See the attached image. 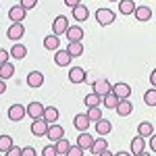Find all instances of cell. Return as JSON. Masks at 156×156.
<instances>
[{
  "mask_svg": "<svg viewBox=\"0 0 156 156\" xmlns=\"http://www.w3.org/2000/svg\"><path fill=\"white\" fill-rule=\"evenodd\" d=\"M115 19H117V12L110 11V9H98L96 11V21H98V25H102V27L112 25Z\"/></svg>",
  "mask_w": 156,
  "mask_h": 156,
  "instance_id": "6da1fadb",
  "label": "cell"
},
{
  "mask_svg": "<svg viewBox=\"0 0 156 156\" xmlns=\"http://www.w3.org/2000/svg\"><path fill=\"white\" fill-rule=\"evenodd\" d=\"M25 115H27V106H23V104H12V106L9 108V112H6V117H9L12 123L23 121Z\"/></svg>",
  "mask_w": 156,
  "mask_h": 156,
  "instance_id": "7a4b0ae2",
  "label": "cell"
},
{
  "mask_svg": "<svg viewBox=\"0 0 156 156\" xmlns=\"http://www.w3.org/2000/svg\"><path fill=\"white\" fill-rule=\"evenodd\" d=\"M67 29H69V19L65 15H58L52 21V34L54 36H60V34H67Z\"/></svg>",
  "mask_w": 156,
  "mask_h": 156,
  "instance_id": "3957f363",
  "label": "cell"
},
{
  "mask_svg": "<svg viewBox=\"0 0 156 156\" xmlns=\"http://www.w3.org/2000/svg\"><path fill=\"white\" fill-rule=\"evenodd\" d=\"M115 96L119 98V100H129V96H131V85L129 83H115L112 85V90H110Z\"/></svg>",
  "mask_w": 156,
  "mask_h": 156,
  "instance_id": "277c9868",
  "label": "cell"
},
{
  "mask_svg": "<svg viewBox=\"0 0 156 156\" xmlns=\"http://www.w3.org/2000/svg\"><path fill=\"white\" fill-rule=\"evenodd\" d=\"M25 36V27L23 23H12L9 29H6V37L11 40V42H19L21 37Z\"/></svg>",
  "mask_w": 156,
  "mask_h": 156,
  "instance_id": "5b68a950",
  "label": "cell"
},
{
  "mask_svg": "<svg viewBox=\"0 0 156 156\" xmlns=\"http://www.w3.org/2000/svg\"><path fill=\"white\" fill-rule=\"evenodd\" d=\"M27 17V11H25L21 4H15L9 9V19H11L12 23H23V19Z\"/></svg>",
  "mask_w": 156,
  "mask_h": 156,
  "instance_id": "8992f818",
  "label": "cell"
},
{
  "mask_svg": "<svg viewBox=\"0 0 156 156\" xmlns=\"http://www.w3.org/2000/svg\"><path fill=\"white\" fill-rule=\"evenodd\" d=\"M48 123H46V119L42 117V119H34V123H31V133L36 135V137H42V135H46L48 133Z\"/></svg>",
  "mask_w": 156,
  "mask_h": 156,
  "instance_id": "52a82bcc",
  "label": "cell"
},
{
  "mask_svg": "<svg viewBox=\"0 0 156 156\" xmlns=\"http://www.w3.org/2000/svg\"><path fill=\"white\" fill-rule=\"evenodd\" d=\"M69 81H71V83H83V81H87V73H85V69H81V67H73V69H69Z\"/></svg>",
  "mask_w": 156,
  "mask_h": 156,
  "instance_id": "ba28073f",
  "label": "cell"
},
{
  "mask_svg": "<svg viewBox=\"0 0 156 156\" xmlns=\"http://www.w3.org/2000/svg\"><path fill=\"white\" fill-rule=\"evenodd\" d=\"M46 137H48L52 144H56L58 140H62V137H65V129L60 127L58 123H52V125L48 127V133H46Z\"/></svg>",
  "mask_w": 156,
  "mask_h": 156,
  "instance_id": "9c48e42d",
  "label": "cell"
},
{
  "mask_svg": "<svg viewBox=\"0 0 156 156\" xmlns=\"http://www.w3.org/2000/svg\"><path fill=\"white\" fill-rule=\"evenodd\" d=\"M94 94H98V96H106V94H110V90H112V85H110V81L108 79H96L94 81Z\"/></svg>",
  "mask_w": 156,
  "mask_h": 156,
  "instance_id": "30bf717a",
  "label": "cell"
},
{
  "mask_svg": "<svg viewBox=\"0 0 156 156\" xmlns=\"http://www.w3.org/2000/svg\"><path fill=\"white\" fill-rule=\"evenodd\" d=\"M44 110H46V106H44L42 102H29V104H27V117H31V119H42V117H44Z\"/></svg>",
  "mask_w": 156,
  "mask_h": 156,
  "instance_id": "8fae6325",
  "label": "cell"
},
{
  "mask_svg": "<svg viewBox=\"0 0 156 156\" xmlns=\"http://www.w3.org/2000/svg\"><path fill=\"white\" fill-rule=\"evenodd\" d=\"M90 117H87V112H79V115H75L73 117V125H75V129H79V131H87L90 129Z\"/></svg>",
  "mask_w": 156,
  "mask_h": 156,
  "instance_id": "7c38bea8",
  "label": "cell"
},
{
  "mask_svg": "<svg viewBox=\"0 0 156 156\" xmlns=\"http://www.w3.org/2000/svg\"><path fill=\"white\" fill-rule=\"evenodd\" d=\"M54 62H56L58 67H67V65L73 62V56L67 52V48L65 50H56V52H54Z\"/></svg>",
  "mask_w": 156,
  "mask_h": 156,
  "instance_id": "4fadbf2b",
  "label": "cell"
},
{
  "mask_svg": "<svg viewBox=\"0 0 156 156\" xmlns=\"http://www.w3.org/2000/svg\"><path fill=\"white\" fill-rule=\"evenodd\" d=\"M65 36H67L69 42H81V40H83V29H81L79 25H73V27L69 25V29H67Z\"/></svg>",
  "mask_w": 156,
  "mask_h": 156,
  "instance_id": "5bb4252c",
  "label": "cell"
},
{
  "mask_svg": "<svg viewBox=\"0 0 156 156\" xmlns=\"http://www.w3.org/2000/svg\"><path fill=\"white\" fill-rule=\"evenodd\" d=\"M9 52H11V58H15V60H23L27 56V48H25L23 44H19V42H15Z\"/></svg>",
  "mask_w": 156,
  "mask_h": 156,
  "instance_id": "9a60e30c",
  "label": "cell"
},
{
  "mask_svg": "<svg viewBox=\"0 0 156 156\" xmlns=\"http://www.w3.org/2000/svg\"><path fill=\"white\" fill-rule=\"evenodd\" d=\"M27 85L34 87V90H36V87H42V85H44V75L40 71H31L27 75Z\"/></svg>",
  "mask_w": 156,
  "mask_h": 156,
  "instance_id": "2e32d148",
  "label": "cell"
},
{
  "mask_svg": "<svg viewBox=\"0 0 156 156\" xmlns=\"http://www.w3.org/2000/svg\"><path fill=\"white\" fill-rule=\"evenodd\" d=\"M146 148V137H142V135H135L131 140V154L133 156H140L142 152H144Z\"/></svg>",
  "mask_w": 156,
  "mask_h": 156,
  "instance_id": "e0dca14e",
  "label": "cell"
},
{
  "mask_svg": "<svg viewBox=\"0 0 156 156\" xmlns=\"http://www.w3.org/2000/svg\"><path fill=\"white\" fill-rule=\"evenodd\" d=\"M133 15H135V19H137L140 23H146V21L152 19V9H150V6H137Z\"/></svg>",
  "mask_w": 156,
  "mask_h": 156,
  "instance_id": "ac0fdd59",
  "label": "cell"
},
{
  "mask_svg": "<svg viewBox=\"0 0 156 156\" xmlns=\"http://www.w3.org/2000/svg\"><path fill=\"white\" fill-rule=\"evenodd\" d=\"M77 146L83 148V150H92V146H94V137H92L87 131H81V133H79V137H77Z\"/></svg>",
  "mask_w": 156,
  "mask_h": 156,
  "instance_id": "d6986e66",
  "label": "cell"
},
{
  "mask_svg": "<svg viewBox=\"0 0 156 156\" xmlns=\"http://www.w3.org/2000/svg\"><path fill=\"white\" fill-rule=\"evenodd\" d=\"M117 115L119 117H129L131 115V110H133V104L129 102V100H119V104H117Z\"/></svg>",
  "mask_w": 156,
  "mask_h": 156,
  "instance_id": "ffe728a7",
  "label": "cell"
},
{
  "mask_svg": "<svg viewBox=\"0 0 156 156\" xmlns=\"http://www.w3.org/2000/svg\"><path fill=\"white\" fill-rule=\"evenodd\" d=\"M119 4V12H123V15H133L135 12V0H119L117 2Z\"/></svg>",
  "mask_w": 156,
  "mask_h": 156,
  "instance_id": "44dd1931",
  "label": "cell"
},
{
  "mask_svg": "<svg viewBox=\"0 0 156 156\" xmlns=\"http://www.w3.org/2000/svg\"><path fill=\"white\" fill-rule=\"evenodd\" d=\"M73 19L75 21H87L90 19V11H87V6H83V4H79V6H75L73 9Z\"/></svg>",
  "mask_w": 156,
  "mask_h": 156,
  "instance_id": "7402d4cb",
  "label": "cell"
},
{
  "mask_svg": "<svg viewBox=\"0 0 156 156\" xmlns=\"http://www.w3.org/2000/svg\"><path fill=\"white\" fill-rule=\"evenodd\" d=\"M58 117H60V112H58V108H56V106H46V110H44V119H46L48 125L56 123Z\"/></svg>",
  "mask_w": 156,
  "mask_h": 156,
  "instance_id": "603a6c76",
  "label": "cell"
},
{
  "mask_svg": "<svg viewBox=\"0 0 156 156\" xmlns=\"http://www.w3.org/2000/svg\"><path fill=\"white\" fill-rule=\"evenodd\" d=\"M58 46H60L58 36H54V34H52V36H46V37H44V48H46V50H52V52H56V50H60Z\"/></svg>",
  "mask_w": 156,
  "mask_h": 156,
  "instance_id": "cb8c5ba5",
  "label": "cell"
},
{
  "mask_svg": "<svg viewBox=\"0 0 156 156\" xmlns=\"http://www.w3.org/2000/svg\"><path fill=\"white\" fill-rule=\"evenodd\" d=\"M96 131L104 137V135H108V133L112 131V125H110V121L108 119H100V121H96Z\"/></svg>",
  "mask_w": 156,
  "mask_h": 156,
  "instance_id": "d4e9b609",
  "label": "cell"
},
{
  "mask_svg": "<svg viewBox=\"0 0 156 156\" xmlns=\"http://www.w3.org/2000/svg\"><path fill=\"white\" fill-rule=\"evenodd\" d=\"M106 148H108V142H106V137H102V135H100L98 140H94V146H92V150H90V152L98 156L100 152H104Z\"/></svg>",
  "mask_w": 156,
  "mask_h": 156,
  "instance_id": "484cf974",
  "label": "cell"
},
{
  "mask_svg": "<svg viewBox=\"0 0 156 156\" xmlns=\"http://www.w3.org/2000/svg\"><path fill=\"white\" fill-rule=\"evenodd\" d=\"M12 75H15V65L12 62H4V65H0V79H11Z\"/></svg>",
  "mask_w": 156,
  "mask_h": 156,
  "instance_id": "4316f807",
  "label": "cell"
},
{
  "mask_svg": "<svg viewBox=\"0 0 156 156\" xmlns=\"http://www.w3.org/2000/svg\"><path fill=\"white\" fill-rule=\"evenodd\" d=\"M67 52L71 54L73 58H77V56H81V54H83V44H81V42H69Z\"/></svg>",
  "mask_w": 156,
  "mask_h": 156,
  "instance_id": "83f0119b",
  "label": "cell"
},
{
  "mask_svg": "<svg viewBox=\"0 0 156 156\" xmlns=\"http://www.w3.org/2000/svg\"><path fill=\"white\" fill-rule=\"evenodd\" d=\"M83 104H85L87 108L100 106V104H102V96H98V94H94V92H92V94H87V96L83 98Z\"/></svg>",
  "mask_w": 156,
  "mask_h": 156,
  "instance_id": "f1b7e54d",
  "label": "cell"
},
{
  "mask_svg": "<svg viewBox=\"0 0 156 156\" xmlns=\"http://www.w3.org/2000/svg\"><path fill=\"white\" fill-rule=\"evenodd\" d=\"M152 133H154V127H152V123L144 121V123H140V125H137V135H142V137H150Z\"/></svg>",
  "mask_w": 156,
  "mask_h": 156,
  "instance_id": "f546056e",
  "label": "cell"
},
{
  "mask_svg": "<svg viewBox=\"0 0 156 156\" xmlns=\"http://www.w3.org/2000/svg\"><path fill=\"white\" fill-rule=\"evenodd\" d=\"M117 104H119V98L115 96L112 92L102 98V106H106V108H117Z\"/></svg>",
  "mask_w": 156,
  "mask_h": 156,
  "instance_id": "4dcf8cb0",
  "label": "cell"
},
{
  "mask_svg": "<svg viewBox=\"0 0 156 156\" xmlns=\"http://www.w3.org/2000/svg\"><path fill=\"white\" fill-rule=\"evenodd\" d=\"M12 146H15V144H12V137H11V135H6V133H4V135H0V152H9Z\"/></svg>",
  "mask_w": 156,
  "mask_h": 156,
  "instance_id": "1f68e13d",
  "label": "cell"
},
{
  "mask_svg": "<svg viewBox=\"0 0 156 156\" xmlns=\"http://www.w3.org/2000/svg\"><path fill=\"white\" fill-rule=\"evenodd\" d=\"M144 102L146 106H156V87H150L144 94Z\"/></svg>",
  "mask_w": 156,
  "mask_h": 156,
  "instance_id": "d6a6232c",
  "label": "cell"
},
{
  "mask_svg": "<svg viewBox=\"0 0 156 156\" xmlns=\"http://www.w3.org/2000/svg\"><path fill=\"white\" fill-rule=\"evenodd\" d=\"M87 117H90V121H92V123H96V121L104 119V117H102V110H100V106L87 108Z\"/></svg>",
  "mask_w": 156,
  "mask_h": 156,
  "instance_id": "836d02e7",
  "label": "cell"
},
{
  "mask_svg": "<svg viewBox=\"0 0 156 156\" xmlns=\"http://www.w3.org/2000/svg\"><path fill=\"white\" fill-rule=\"evenodd\" d=\"M54 146H56V152H58V154H67V152L71 150V144H69L65 137H62V140H58Z\"/></svg>",
  "mask_w": 156,
  "mask_h": 156,
  "instance_id": "e575fe53",
  "label": "cell"
},
{
  "mask_svg": "<svg viewBox=\"0 0 156 156\" xmlns=\"http://www.w3.org/2000/svg\"><path fill=\"white\" fill-rule=\"evenodd\" d=\"M42 156H58V152H56V146H46L44 150H42Z\"/></svg>",
  "mask_w": 156,
  "mask_h": 156,
  "instance_id": "d590c367",
  "label": "cell"
},
{
  "mask_svg": "<svg viewBox=\"0 0 156 156\" xmlns=\"http://www.w3.org/2000/svg\"><path fill=\"white\" fill-rule=\"evenodd\" d=\"M83 152H85L83 148H79V146H71V150H69L65 156H83Z\"/></svg>",
  "mask_w": 156,
  "mask_h": 156,
  "instance_id": "8d00e7d4",
  "label": "cell"
},
{
  "mask_svg": "<svg viewBox=\"0 0 156 156\" xmlns=\"http://www.w3.org/2000/svg\"><path fill=\"white\" fill-rule=\"evenodd\" d=\"M21 6H23L25 11H31V9H36V4H37V0H21L19 2Z\"/></svg>",
  "mask_w": 156,
  "mask_h": 156,
  "instance_id": "74e56055",
  "label": "cell"
},
{
  "mask_svg": "<svg viewBox=\"0 0 156 156\" xmlns=\"http://www.w3.org/2000/svg\"><path fill=\"white\" fill-rule=\"evenodd\" d=\"M11 60V52L4 48H0V65H4V62H9Z\"/></svg>",
  "mask_w": 156,
  "mask_h": 156,
  "instance_id": "f35d334b",
  "label": "cell"
},
{
  "mask_svg": "<svg viewBox=\"0 0 156 156\" xmlns=\"http://www.w3.org/2000/svg\"><path fill=\"white\" fill-rule=\"evenodd\" d=\"M21 156H37L36 148H31V146H25L23 150H21Z\"/></svg>",
  "mask_w": 156,
  "mask_h": 156,
  "instance_id": "ab89813d",
  "label": "cell"
},
{
  "mask_svg": "<svg viewBox=\"0 0 156 156\" xmlns=\"http://www.w3.org/2000/svg\"><path fill=\"white\" fill-rule=\"evenodd\" d=\"M21 150H23V148H19V146H12L9 152H4V156H21Z\"/></svg>",
  "mask_w": 156,
  "mask_h": 156,
  "instance_id": "60d3db41",
  "label": "cell"
},
{
  "mask_svg": "<svg viewBox=\"0 0 156 156\" xmlns=\"http://www.w3.org/2000/svg\"><path fill=\"white\" fill-rule=\"evenodd\" d=\"M65 4H67L69 9H75V6H79V4H81V0H65Z\"/></svg>",
  "mask_w": 156,
  "mask_h": 156,
  "instance_id": "b9f144b4",
  "label": "cell"
},
{
  "mask_svg": "<svg viewBox=\"0 0 156 156\" xmlns=\"http://www.w3.org/2000/svg\"><path fill=\"white\" fill-rule=\"evenodd\" d=\"M150 150H152V152H156V133H152V135H150Z\"/></svg>",
  "mask_w": 156,
  "mask_h": 156,
  "instance_id": "7bdbcfd3",
  "label": "cell"
},
{
  "mask_svg": "<svg viewBox=\"0 0 156 156\" xmlns=\"http://www.w3.org/2000/svg\"><path fill=\"white\" fill-rule=\"evenodd\" d=\"M150 83H152V87H156V69L150 73Z\"/></svg>",
  "mask_w": 156,
  "mask_h": 156,
  "instance_id": "ee69618b",
  "label": "cell"
},
{
  "mask_svg": "<svg viewBox=\"0 0 156 156\" xmlns=\"http://www.w3.org/2000/svg\"><path fill=\"white\" fill-rule=\"evenodd\" d=\"M4 92H6V81H4V79H0V96H2Z\"/></svg>",
  "mask_w": 156,
  "mask_h": 156,
  "instance_id": "f6af8a7d",
  "label": "cell"
},
{
  "mask_svg": "<svg viewBox=\"0 0 156 156\" xmlns=\"http://www.w3.org/2000/svg\"><path fill=\"white\" fill-rule=\"evenodd\" d=\"M98 156H115V154H112V152H110V150H108V148H106L104 152H100V154H98Z\"/></svg>",
  "mask_w": 156,
  "mask_h": 156,
  "instance_id": "bcb514c9",
  "label": "cell"
},
{
  "mask_svg": "<svg viewBox=\"0 0 156 156\" xmlns=\"http://www.w3.org/2000/svg\"><path fill=\"white\" fill-rule=\"evenodd\" d=\"M115 156H131V152H117Z\"/></svg>",
  "mask_w": 156,
  "mask_h": 156,
  "instance_id": "7dc6e473",
  "label": "cell"
},
{
  "mask_svg": "<svg viewBox=\"0 0 156 156\" xmlns=\"http://www.w3.org/2000/svg\"><path fill=\"white\" fill-rule=\"evenodd\" d=\"M140 156H152V154H148V152H142V154H140Z\"/></svg>",
  "mask_w": 156,
  "mask_h": 156,
  "instance_id": "c3c4849f",
  "label": "cell"
},
{
  "mask_svg": "<svg viewBox=\"0 0 156 156\" xmlns=\"http://www.w3.org/2000/svg\"><path fill=\"white\" fill-rule=\"evenodd\" d=\"M110 2H119V0H110Z\"/></svg>",
  "mask_w": 156,
  "mask_h": 156,
  "instance_id": "681fc988",
  "label": "cell"
}]
</instances>
